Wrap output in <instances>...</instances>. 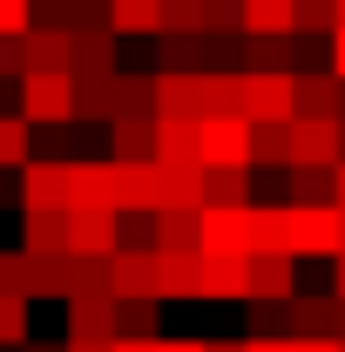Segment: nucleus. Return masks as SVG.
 Returning <instances> with one entry per match:
<instances>
[{"label": "nucleus", "instance_id": "obj_53", "mask_svg": "<svg viewBox=\"0 0 345 352\" xmlns=\"http://www.w3.org/2000/svg\"><path fill=\"white\" fill-rule=\"evenodd\" d=\"M339 21H345V0H339Z\"/></svg>", "mask_w": 345, "mask_h": 352}, {"label": "nucleus", "instance_id": "obj_12", "mask_svg": "<svg viewBox=\"0 0 345 352\" xmlns=\"http://www.w3.org/2000/svg\"><path fill=\"white\" fill-rule=\"evenodd\" d=\"M115 298H163V251H115Z\"/></svg>", "mask_w": 345, "mask_h": 352}, {"label": "nucleus", "instance_id": "obj_26", "mask_svg": "<svg viewBox=\"0 0 345 352\" xmlns=\"http://www.w3.org/2000/svg\"><path fill=\"white\" fill-rule=\"evenodd\" d=\"M163 7H170V0H109V28L149 41V34H163Z\"/></svg>", "mask_w": 345, "mask_h": 352}, {"label": "nucleus", "instance_id": "obj_10", "mask_svg": "<svg viewBox=\"0 0 345 352\" xmlns=\"http://www.w3.org/2000/svg\"><path fill=\"white\" fill-rule=\"evenodd\" d=\"M298 298V258L291 251H251V305Z\"/></svg>", "mask_w": 345, "mask_h": 352}, {"label": "nucleus", "instance_id": "obj_44", "mask_svg": "<svg viewBox=\"0 0 345 352\" xmlns=\"http://www.w3.org/2000/svg\"><path fill=\"white\" fill-rule=\"evenodd\" d=\"M244 352H291V339H264V332H244Z\"/></svg>", "mask_w": 345, "mask_h": 352}, {"label": "nucleus", "instance_id": "obj_38", "mask_svg": "<svg viewBox=\"0 0 345 352\" xmlns=\"http://www.w3.org/2000/svg\"><path fill=\"white\" fill-rule=\"evenodd\" d=\"M210 204H251V170H210Z\"/></svg>", "mask_w": 345, "mask_h": 352}, {"label": "nucleus", "instance_id": "obj_55", "mask_svg": "<svg viewBox=\"0 0 345 352\" xmlns=\"http://www.w3.org/2000/svg\"><path fill=\"white\" fill-rule=\"evenodd\" d=\"M339 352H345V339H339Z\"/></svg>", "mask_w": 345, "mask_h": 352}, {"label": "nucleus", "instance_id": "obj_6", "mask_svg": "<svg viewBox=\"0 0 345 352\" xmlns=\"http://www.w3.org/2000/svg\"><path fill=\"white\" fill-rule=\"evenodd\" d=\"M203 163L210 170H258L251 163V116H203Z\"/></svg>", "mask_w": 345, "mask_h": 352}, {"label": "nucleus", "instance_id": "obj_7", "mask_svg": "<svg viewBox=\"0 0 345 352\" xmlns=\"http://www.w3.org/2000/svg\"><path fill=\"white\" fill-rule=\"evenodd\" d=\"M203 251L251 258V204H203Z\"/></svg>", "mask_w": 345, "mask_h": 352}, {"label": "nucleus", "instance_id": "obj_48", "mask_svg": "<svg viewBox=\"0 0 345 352\" xmlns=\"http://www.w3.org/2000/svg\"><path fill=\"white\" fill-rule=\"evenodd\" d=\"M332 204H345V156L332 163Z\"/></svg>", "mask_w": 345, "mask_h": 352}, {"label": "nucleus", "instance_id": "obj_19", "mask_svg": "<svg viewBox=\"0 0 345 352\" xmlns=\"http://www.w3.org/2000/svg\"><path fill=\"white\" fill-rule=\"evenodd\" d=\"M115 75H75V122H115Z\"/></svg>", "mask_w": 345, "mask_h": 352}, {"label": "nucleus", "instance_id": "obj_2", "mask_svg": "<svg viewBox=\"0 0 345 352\" xmlns=\"http://www.w3.org/2000/svg\"><path fill=\"white\" fill-rule=\"evenodd\" d=\"M21 116L41 122V129L75 122V68H34V75H21Z\"/></svg>", "mask_w": 345, "mask_h": 352}, {"label": "nucleus", "instance_id": "obj_35", "mask_svg": "<svg viewBox=\"0 0 345 352\" xmlns=\"http://www.w3.org/2000/svg\"><path fill=\"white\" fill-rule=\"evenodd\" d=\"M27 116H0V170H21L27 163Z\"/></svg>", "mask_w": 345, "mask_h": 352}, {"label": "nucleus", "instance_id": "obj_49", "mask_svg": "<svg viewBox=\"0 0 345 352\" xmlns=\"http://www.w3.org/2000/svg\"><path fill=\"white\" fill-rule=\"evenodd\" d=\"M332 292H339V298H345V251H339V258H332Z\"/></svg>", "mask_w": 345, "mask_h": 352}, {"label": "nucleus", "instance_id": "obj_32", "mask_svg": "<svg viewBox=\"0 0 345 352\" xmlns=\"http://www.w3.org/2000/svg\"><path fill=\"white\" fill-rule=\"evenodd\" d=\"M122 116H156V75H115V122Z\"/></svg>", "mask_w": 345, "mask_h": 352}, {"label": "nucleus", "instance_id": "obj_45", "mask_svg": "<svg viewBox=\"0 0 345 352\" xmlns=\"http://www.w3.org/2000/svg\"><path fill=\"white\" fill-rule=\"evenodd\" d=\"M291 352H339V339H311V332H298V339H291Z\"/></svg>", "mask_w": 345, "mask_h": 352}, {"label": "nucleus", "instance_id": "obj_52", "mask_svg": "<svg viewBox=\"0 0 345 352\" xmlns=\"http://www.w3.org/2000/svg\"><path fill=\"white\" fill-rule=\"evenodd\" d=\"M339 339H345V311H339Z\"/></svg>", "mask_w": 345, "mask_h": 352}, {"label": "nucleus", "instance_id": "obj_11", "mask_svg": "<svg viewBox=\"0 0 345 352\" xmlns=\"http://www.w3.org/2000/svg\"><path fill=\"white\" fill-rule=\"evenodd\" d=\"M68 305V332H88V339H115V311L122 298L115 292H102V285H82L75 298H61Z\"/></svg>", "mask_w": 345, "mask_h": 352}, {"label": "nucleus", "instance_id": "obj_47", "mask_svg": "<svg viewBox=\"0 0 345 352\" xmlns=\"http://www.w3.org/2000/svg\"><path fill=\"white\" fill-rule=\"evenodd\" d=\"M115 352H163V339H115Z\"/></svg>", "mask_w": 345, "mask_h": 352}, {"label": "nucleus", "instance_id": "obj_36", "mask_svg": "<svg viewBox=\"0 0 345 352\" xmlns=\"http://www.w3.org/2000/svg\"><path fill=\"white\" fill-rule=\"evenodd\" d=\"M339 28V0H298V34H332Z\"/></svg>", "mask_w": 345, "mask_h": 352}, {"label": "nucleus", "instance_id": "obj_21", "mask_svg": "<svg viewBox=\"0 0 345 352\" xmlns=\"http://www.w3.org/2000/svg\"><path fill=\"white\" fill-rule=\"evenodd\" d=\"M345 109V82L339 75H332V68H325V75H318V68H298V116H339Z\"/></svg>", "mask_w": 345, "mask_h": 352}, {"label": "nucleus", "instance_id": "obj_51", "mask_svg": "<svg viewBox=\"0 0 345 352\" xmlns=\"http://www.w3.org/2000/svg\"><path fill=\"white\" fill-rule=\"evenodd\" d=\"M21 352H68V346H21Z\"/></svg>", "mask_w": 345, "mask_h": 352}, {"label": "nucleus", "instance_id": "obj_40", "mask_svg": "<svg viewBox=\"0 0 345 352\" xmlns=\"http://www.w3.org/2000/svg\"><path fill=\"white\" fill-rule=\"evenodd\" d=\"M0 292L27 298V251H0Z\"/></svg>", "mask_w": 345, "mask_h": 352}, {"label": "nucleus", "instance_id": "obj_42", "mask_svg": "<svg viewBox=\"0 0 345 352\" xmlns=\"http://www.w3.org/2000/svg\"><path fill=\"white\" fill-rule=\"evenodd\" d=\"M34 28H75V0H34Z\"/></svg>", "mask_w": 345, "mask_h": 352}, {"label": "nucleus", "instance_id": "obj_17", "mask_svg": "<svg viewBox=\"0 0 345 352\" xmlns=\"http://www.w3.org/2000/svg\"><path fill=\"white\" fill-rule=\"evenodd\" d=\"M21 47H27V75L34 68H75V28H27Z\"/></svg>", "mask_w": 345, "mask_h": 352}, {"label": "nucleus", "instance_id": "obj_8", "mask_svg": "<svg viewBox=\"0 0 345 352\" xmlns=\"http://www.w3.org/2000/svg\"><path fill=\"white\" fill-rule=\"evenodd\" d=\"M82 258L75 251H27V298H75Z\"/></svg>", "mask_w": 345, "mask_h": 352}, {"label": "nucleus", "instance_id": "obj_41", "mask_svg": "<svg viewBox=\"0 0 345 352\" xmlns=\"http://www.w3.org/2000/svg\"><path fill=\"white\" fill-rule=\"evenodd\" d=\"M34 28V0H0V34H27Z\"/></svg>", "mask_w": 345, "mask_h": 352}, {"label": "nucleus", "instance_id": "obj_25", "mask_svg": "<svg viewBox=\"0 0 345 352\" xmlns=\"http://www.w3.org/2000/svg\"><path fill=\"white\" fill-rule=\"evenodd\" d=\"M163 298H203V251H163Z\"/></svg>", "mask_w": 345, "mask_h": 352}, {"label": "nucleus", "instance_id": "obj_28", "mask_svg": "<svg viewBox=\"0 0 345 352\" xmlns=\"http://www.w3.org/2000/svg\"><path fill=\"white\" fill-rule=\"evenodd\" d=\"M244 34H298V0H244Z\"/></svg>", "mask_w": 345, "mask_h": 352}, {"label": "nucleus", "instance_id": "obj_24", "mask_svg": "<svg viewBox=\"0 0 345 352\" xmlns=\"http://www.w3.org/2000/svg\"><path fill=\"white\" fill-rule=\"evenodd\" d=\"M21 251H68V210H21Z\"/></svg>", "mask_w": 345, "mask_h": 352}, {"label": "nucleus", "instance_id": "obj_5", "mask_svg": "<svg viewBox=\"0 0 345 352\" xmlns=\"http://www.w3.org/2000/svg\"><path fill=\"white\" fill-rule=\"evenodd\" d=\"M68 251H75V258H115V251H122V210H115V204H82V210H68Z\"/></svg>", "mask_w": 345, "mask_h": 352}, {"label": "nucleus", "instance_id": "obj_18", "mask_svg": "<svg viewBox=\"0 0 345 352\" xmlns=\"http://www.w3.org/2000/svg\"><path fill=\"white\" fill-rule=\"evenodd\" d=\"M339 311H345L339 292H318V298H311V292H298V298H291V325H298V332H311V339H339Z\"/></svg>", "mask_w": 345, "mask_h": 352}, {"label": "nucleus", "instance_id": "obj_30", "mask_svg": "<svg viewBox=\"0 0 345 352\" xmlns=\"http://www.w3.org/2000/svg\"><path fill=\"white\" fill-rule=\"evenodd\" d=\"M82 204H115V156L109 163H75V210Z\"/></svg>", "mask_w": 345, "mask_h": 352}, {"label": "nucleus", "instance_id": "obj_22", "mask_svg": "<svg viewBox=\"0 0 345 352\" xmlns=\"http://www.w3.org/2000/svg\"><path fill=\"white\" fill-rule=\"evenodd\" d=\"M115 28H75V75H115Z\"/></svg>", "mask_w": 345, "mask_h": 352}, {"label": "nucleus", "instance_id": "obj_20", "mask_svg": "<svg viewBox=\"0 0 345 352\" xmlns=\"http://www.w3.org/2000/svg\"><path fill=\"white\" fill-rule=\"evenodd\" d=\"M109 156H115V163L156 156V116H122V122H109Z\"/></svg>", "mask_w": 345, "mask_h": 352}, {"label": "nucleus", "instance_id": "obj_56", "mask_svg": "<svg viewBox=\"0 0 345 352\" xmlns=\"http://www.w3.org/2000/svg\"><path fill=\"white\" fill-rule=\"evenodd\" d=\"M339 210H345V204H339Z\"/></svg>", "mask_w": 345, "mask_h": 352}, {"label": "nucleus", "instance_id": "obj_54", "mask_svg": "<svg viewBox=\"0 0 345 352\" xmlns=\"http://www.w3.org/2000/svg\"><path fill=\"white\" fill-rule=\"evenodd\" d=\"M339 135H345V116H339Z\"/></svg>", "mask_w": 345, "mask_h": 352}, {"label": "nucleus", "instance_id": "obj_43", "mask_svg": "<svg viewBox=\"0 0 345 352\" xmlns=\"http://www.w3.org/2000/svg\"><path fill=\"white\" fill-rule=\"evenodd\" d=\"M68 352H115V339H88V332H68Z\"/></svg>", "mask_w": 345, "mask_h": 352}, {"label": "nucleus", "instance_id": "obj_29", "mask_svg": "<svg viewBox=\"0 0 345 352\" xmlns=\"http://www.w3.org/2000/svg\"><path fill=\"white\" fill-rule=\"evenodd\" d=\"M115 339H163V298H122Z\"/></svg>", "mask_w": 345, "mask_h": 352}, {"label": "nucleus", "instance_id": "obj_39", "mask_svg": "<svg viewBox=\"0 0 345 352\" xmlns=\"http://www.w3.org/2000/svg\"><path fill=\"white\" fill-rule=\"evenodd\" d=\"M163 34H203V0H170L163 7Z\"/></svg>", "mask_w": 345, "mask_h": 352}, {"label": "nucleus", "instance_id": "obj_13", "mask_svg": "<svg viewBox=\"0 0 345 352\" xmlns=\"http://www.w3.org/2000/svg\"><path fill=\"white\" fill-rule=\"evenodd\" d=\"M156 116H203V68H163L156 75Z\"/></svg>", "mask_w": 345, "mask_h": 352}, {"label": "nucleus", "instance_id": "obj_4", "mask_svg": "<svg viewBox=\"0 0 345 352\" xmlns=\"http://www.w3.org/2000/svg\"><path fill=\"white\" fill-rule=\"evenodd\" d=\"M21 210H75V163L68 156H27L21 163Z\"/></svg>", "mask_w": 345, "mask_h": 352}, {"label": "nucleus", "instance_id": "obj_31", "mask_svg": "<svg viewBox=\"0 0 345 352\" xmlns=\"http://www.w3.org/2000/svg\"><path fill=\"white\" fill-rule=\"evenodd\" d=\"M285 197H291V204H332V170L291 163V170H285Z\"/></svg>", "mask_w": 345, "mask_h": 352}, {"label": "nucleus", "instance_id": "obj_3", "mask_svg": "<svg viewBox=\"0 0 345 352\" xmlns=\"http://www.w3.org/2000/svg\"><path fill=\"white\" fill-rule=\"evenodd\" d=\"M244 116L291 122L298 116V68H244Z\"/></svg>", "mask_w": 345, "mask_h": 352}, {"label": "nucleus", "instance_id": "obj_14", "mask_svg": "<svg viewBox=\"0 0 345 352\" xmlns=\"http://www.w3.org/2000/svg\"><path fill=\"white\" fill-rule=\"evenodd\" d=\"M156 156L163 163H203V116H156Z\"/></svg>", "mask_w": 345, "mask_h": 352}, {"label": "nucleus", "instance_id": "obj_46", "mask_svg": "<svg viewBox=\"0 0 345 352\" xmlns=\"http://www.w3.org/2000/svg\"><path fill=\"white\" fill-rule=\"evenodd\" d=\"M332 75H339V82H345V21H339V28H332Z\"/></svg>", "mask_w": 345, "mask_h": 352}, {"label": "nucleus", "instance_id": "obj_16", "mask_svg": "<svg viewBox=\"0 0 345 352\" xmlns=\"http://www.w3.org/2000/svg\"><path fill=\"white\" fill-rule=\"evenodd\" d=\"M203 298H216V305L251 298V258H210L203 251Z\"/></svg>", "mask_w": 345, "mask_h": 352}, {"label": "nucleus", "instance_id": "obj_50", "mask_svg": "<svg viewBox=\"0 0 345 352\" xmlns=\"http://www.w3.org/2000/svg\"><path fill=\"white\" fill-rule=\"evenodd\" d=\"M210 352H244V339H210Z\"/></svg>", "mask_w": 345, "mask_h": 352}, {"label": "nucleus", "instance_id": "obj_37", "mask_svg": "<svg viewBox=\"0 0 345 352\" xmlns=\"http://www.w3.org/2000/svg\"><path fill=\"white\" fill-rule=\"evenodd\" d=\"M203 34H244V0H203Z\"/></svg>", "mask_w": 345, "mask_h": 352}, {"label": "nucleus", "instance_id": "obj_1", "mask_svg": "<svg viewBox=\"0 0 345 352\" xmlns=\"http://www.w3.org/2000/svg\"><path fill=\"white\" fill-rule=\"evenodd\" d=\"M285 251L291 258H339L345 251V210L339 204H291L285 197Z\"/></svg>", "mask_w": 345, "mask_h": 352}, {"label": "nucleus", "instance_id": "obj_15", "mask_svg": "<svg viewBox=\"0 0 345 352\" xmlns=\"http://www.w3.org/2000/svg\"><path fill=\"white\" fill-rule=\"evenodd\" d=\"M156 183H163V156L115 163V210H156Z\"/></svg>", "mask_w": 345, "mask_h": 352}, {"label": "nucleus", "instance_id": "obj_33", "mask_svg": "<svg viewBox=\"0 0 345 352\" xmlns=\"http://www.w3.org/2000/svg\"><path fill=\"white\" fill-rule=\"evenodd\" d=\"M163 251H203V210H163Z\"/></svg>", "mask_w": 345, "mask_h": 352}, {"label": "nucleus", "instance_id": "obj_27", "mask_svg": "<svg viewBox=\"0 0 345 352\" xmlns=\"http://www.w3.org/2000/svg\"><path fill=\"white\" fill-rule=\"evenodd\" d=\"M251 163L258 170H291V122H251Z\"/></svg>", "mask_w": 345, "mask_h": 352}, {"label": "nucleus", "instance_id": "obj_9", "mask_svg": "<svg viewBox=\"0 0 345 352\" xmlns=\"http://www.w3.org/2000/svg\"><path fill=\"white\" fill-rule=\"evenodd\" d=\"M339 156H345L339 116H291V163H318V170H332Z\"/></svg>", "mask_w": 345, "mask_h": 352}, {"label": "nucleus", "instance_id": "obj_23", "mask_svg": "<svg viewBox=\"0 0 345 352\" xmlns=\"http://www.w3.org/2000/svg\"><path fill=\"white\" fill-rule=\"evenodd\" d=\"M203 116H244V68H203Z\"/></svg>", "mask_w": 345, "mask_h": 352}, {"label": "nucleus", "instance_id": "obj_34", "mask_svg": "<svg viewBox=\"0 0 345 352\" xmlns=\"http://www.w3.org/2000/svg\"><path fill=\"white\" fill-rule=\"evenodd\" d=\"M27 305H34V298L0 292V352H21V346H27Z\"/></svg>", "mask_w": 345, "mask_h": 352}]
</instances>
